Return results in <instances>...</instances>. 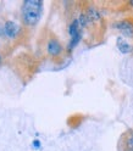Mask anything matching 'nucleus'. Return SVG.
<instances>
[{
  "mask_svg": "<svg viewBox=\"0 0 133 151\" xmlns=\"http://www.w3.org/2000/svg\"><path fill=\"white\" fill-rule=\"evenodd\" d=\"M131 4H132V5H133V1H131Z\"/></svg>",
  "mask_w": 133,
  "mask_h": 151,
  "instance_id": "423d86ee",
  "label": "nucleus"
},
{
  "mask_svg": "<svg viewBox=\"0 0 133 151\" xmlns=\"http://www.w3.org/2000/svg\"><path fill=\"white\" fill-rule=\"evenodd\" d=\"M3 32H4V34L6 37H9V38H15L20 32V27H18V24L15 23L14 21H7L3 26Z\"/></svg>",
  "mask_w": 133,
  "mask_h": 151,
  "instance_id": "f03ea898",
  "label": "nucleus"
},
{
  "mask_svg": "<svg viewBox=\"0 0 133 151\" xmlns=\"http://www.w3.org/2000/svg\"><path fill=\"white\" fill-rule=\"evenodd\" d=\"M61 50H62V46L58 40L56 39H50L49 40V43H48V51H49L50 55L56 56L61 52Z\"/></svg>",
  "mask_w": 133,
  "mask_h": 151,
  "instance_id": "7ed1b4c3",
  "label": "nucleus"
},
{
  "mask_svg": "<svg viewBox=\"0 0 133 151\" xmlns=\"http://www.w3.org/2000/svg\"><path fill=\"white\" fill-rule=\"evenodd\" d=\"M124 48H128V49H130V45H128L127 43L122 42V40H120V50L122 51V52H127V51H126V49H124ZM130 50H131V49H130Z\"/></svg>",
  "mask_w": 133,
  "mask_h": 151,
  "instance_id": "39448f33",
  "label": "nucleus"
},
{
  "mask_svg": "<svg viewBox=\"0 0 133 151\" xmlns=\"http://www.w3.org/2000/svg\"><path fill=\"white\" fill-rule=\"evenodd\" d=\"M43 3L38 0H26L22 4V18L23 22L28 26L35 24L42 15Z\"/></svg>",
  "mask_w": 133,
  "mask_h": 151,
  "instance_id": "f257e3e1",
  "label": "nucleus"
},
{
  "mask_svg": "<svg viewBox=\"0 0 133 151\" xmlns=\"http://www.w3.org/2000/svg\"><path fill=\"white\" fill-rule=\"evenodd\" d=\"M117 27H119V29L126 35H130V37L133 35V24L130 21L120 22V23H117Z\"/></svg>",
  "mask_w": 133,
  "mask_h": 151,
  "instance_id": "20e7f679",
  "label": "nucleus"
}]
</instances>
